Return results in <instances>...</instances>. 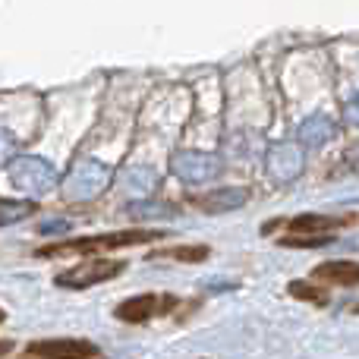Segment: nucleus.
Returning a JSON list of instances; mask_svg holds the SVG:
<instances>
[{"instance_id": "nucleus-1", "label": "nucleus", "mask_w": 359, "mask_h": 359, "mask_svg": "<svg viewBox=\"0 0 359 359\" xmlns=\"http://www.w3.org/2000/svg\"><path fill=\"white\" fill-rule=\"evenodd\" d=\"M164 230H114V233H98V236H79V240H67V243H54L48 249H38V255L50 259V255H69V252H107V249H123V246H136V243H155L164 240Z\"/></svg>"}, {"instance_id": "nucleus-4", "label": "nucleus", "mask_w": 359, "mask_h": 359, "mask_svg": "<svg viewBox=\"0 0 359 359\" xmlns=\"http://www.w3.org/2000/svg\"><path fill=\"white\" fill-rule=\"evenodd\" d=\"M170 170H174V177H180L183 183L205 186V183H211V180L221 177L224 164H221V158H217V155L186 149V151H177V155L170 158Z\"/></svg>"}, {"instance_id": "nucleus-14", "label": "nucleus", "mask_w": 359, "mask_h": 359, "mask_svg": "<svg viewBox=\"0 0 359 359\" xmlns=\"http://www.w3.org/2000/svg\"><path fill=\"white\" fill-rule=\"evenodd\" d=\"M35 215V202H19V198H0V227L19 224Z\"/></svg>"}, {"instance_id": "nucleus-3", "label": "nucleus", "mask_w": 359, "mask_h": 359, "mask_svg": "<svg viewBox=\"0 0 359 359\" xmlns=\"http://www.w3.org/2000/svg\"><path fill=\"white\" fill-rule=\"evenodd\" d=\"M10 183L19 192H29V196H44L60 183V174L50 161L35 155H19L10 161Z\"/></svg>"}, {"instance_id": "nucleus-6", "label": "nucleus", "mask_w": 359, "mask_h": 359, "mask_svg": "<svg viewBox=\"0 0 359 359\" xmlns=\"http://www.w3.org/2000/svg\"><path fill=\"white\" fill-rule=\"evenodd\" d=\"M265 170L274 183H293L303 174V149L297 142H274L265 155Z\"/></svg>"}, {"instance_id": "nucleus-8", "label": "nucleus", "mask_w": 359, "mask_h": 359, "mask_svg": "<svg viewBox=\"0 0 359 359\" xmlns=\"http://www.w3.org/2000/svg\"><path fill=\"white\" fill-rule=\"evenodd\" d=\"M177 306V297H155V293H142V297H130L117 306L114 316L126 325H142L149 322L155 312H170Z\"/></svg>"}, {"instance_id": "nucleus-23", "label": "nucleus", "mask_w": 359, "mask_h": 359, "mask_svg": "<svg viewBox=\"0 0 359 359\" xmlns=\"http://www.w3.org/2000/svg\"><path fill=\"white\" fill-rule=\"evenodd\" d=\"M10 350H13V341H0V359L10 353Z\"/></svg>"}, {"instance_id": "nucleus-16", "label": "nucleus", "mask_w": 359, "mask_h": 359, "mask_svg": "<svg viewBox=\"0 0 359 359\" xmlns=\"http://www.w3.org/2000/svg\"><path fill=\"white\" fill-rule=\"evenodd\" d=\"M287 293H290V297H297V299H306V303H316V306L328 303V293L318 290L316 284H306V280H290Z\"/></svg>"}, {"instance_id": "nucleus-19", "label": "nucleus", "mask_w": 359, "mask_h": 359, "mask_svg": "<svg viewBox=\"0 0 359 359\" xmlns=\"http://www.w3.org/2000/svg\"><path fill=\"white\" fill-rule=\"evenodd\" d=\"M168 255H174V259H180V262H202V259H208V249L205 246H180Z\"/></svg>"}, {"instance_id": "nucleus-24", "label": "nucleus", "mask_w": 359, "mask_h": 359, "mask_svg": "<svg viewBox=\"0 0 359 359\" xmlns=\"http://www.w3.org/2000/svg\"><path fill=\"white\" fill-rule=\"evenodd\" d=\"M4 318H6V312H4V309H0V325H4Z\"/></svg>"}, {"instance_id": "nucleus-15", "label": "nucleus", "mask_w": 359, "mask_h": 359, "mask_svg": "<svg viewBox=\"0 0 359 359\" xmlns=\"http://www.w3.org/2000/svg\"><path fill=\"white\" fill-rule=\"evenodd\" d=\"M130 217H174L177 208L170 202H151V198H139V202L126 205Z\"/></svg>"}, {"instance_id": "nucleus-25", "label": "nucleus", "mask_w": 359, "mask_h": 359, "mask_svg": "<svg viewBox=\"0 0 359 359\" xmlns=\"http://www.w3.org/2000/svg\"><path fill=\"white\" fill-rule=\"evenodd\" d=\"M353 312H359V303H356V306H353Z\"/></svg>"}, {"instance_id": "nucleus-13", "label": "nucleus", "mask_w": 359, "mask_h": 359, "mask_svg": "<svg viewBox=\"0 0 359 359\" xmlns=\"http://www.w3.org/2000/svg\"><path fill=\"white\" fill-rule=\"evenodd\" d=\"M158 180L161 177H158V170H151V168H130L123 177H120V183H123L130 192H142L145 196V192H151L158 186Z\"/></svg>"}, {"instance_id": "nucleus-9", "label": "nucleus", "mask_w": 359, "mask_h": 359, "mask_svg": "<svg viewBox=\"0 0 359 359\" xmlns=\"http://www.w3.org/2000/svg\"><path fill=\"white\" fill-rule=\"evenodd\" d=\"M334 136H337V123L328 114H312V117H306L297 133V139L303 145H309V149H322V145H328Z\"/></svg>"}, {"instance_id": "nucleus-7", "label": "nucleus", "mask_w": 359, "mask_h": 359, "mask_svg": "<svg viewBox=\"0 0 359 359\" xmlns=\"http://www.w3.org/2000/svg\"><path fill=\"white\" fill-rule=\"evenodd\" d=\"M32 359H98V347L92 341H76V337H50V341L29 344Z\"/></svg>"}, {"instance_id": "nucleus-21", "label": "nucleus", "mask_w": 359, "mask_h": 359, "mask_svg": "<svg viewBox=\"0 0 359 359\" xmlns=\"http://www.w3.org/2000/svg\"><path fill=\"white\" fill-rule=\"evenodd\" d=\"M344 120H347L350 126H359V92L344 104Z\"/></svg>"}, {"instance_id": "nucleus-18", "label": "nucleus", "mask_w": 359, "mask_h": 359, "mask_svg": "<svg viewBox=\"0 0 359 359\" xmlns=\"http://www.w3.org/2000/svg\"><path fill=\"white\" fill-rule=\"evenodd\" d=\"M16 145H19L16 136L0 126V168H10V161L16 158Z\"/></svg>"}, {"instance_id": "nucleus-5", "label": "nucleus", "mask_w": 359, "mask_h": 359, "mask_svg": "<svg viewBox=\"0 0 359 359\" xmlns=\"http://www.w3.org/2000/svg\"><path fill=\"white\" fill-rule=\"evenodd\" d=\"M123 268H126L123 262L92 259V262H82V265H76V268H69V271L57 274V287H67V290H86V287L114 280L120 271H123Z\"/></svg>"}, {"instance_id": "nucleus-17", "label": "nucleus", "mask_w": 359, "mask_h": 359, "mask_svg": "<svg viewBox=\"0 0 359 359\" xmlns=\"http://www.w3.org/2000/svg\"><path fill=\"white\" fill-rule=\"evenodd\" d=\"M334 236L331 233H318V236H284V246H293V249H322V246H331Z\"/></svg>"}, {"instance_id": "nucleus-11", "label": "nucleus", "mask_w": 359, "mask_h": 359, "mask_svg": "<svg viewBox=\"0 0 359 359\" xmlns=\"http://www.w3.org/2000/svg\"><path fill=\"white\" fill-rule=\"evenodd\" d=\"M196 205L202 211H211V215L236 211V208L246 205V189H233V186H227V189H215V192H208V196L196 198Z\"/></svg>"}, {"instance_id": "nucleus-10", "label": "nucleus", "mask_w": 359, "mask_h": 359, "mask_svg": "<svg viewBox=\"0 0 359 359\" xmlns=\"http://www.w3.org/2000/svg\"><path fill=\"white\" fill-rule=\"evenodd\" d=\"M312 278L325 280V284H337V287H359V262H350V259L322 262L312 271Z\"/></svg>"}, {"instance_id": "nucleus-20", "label": "nucleus", "mask_w": 359, "mask_h": 359, "mask_svg": "<svg viewBox=\"0 0 359 359\" xmlns=\"http://www.w3.org/2000/svg\"><path fill=\"white\" fill-rule=\"evenodd\" d=\"M67 230H69V221H63V217H50V221H41V224H38V233H41V236L67 233Z\"/></svg>"}, {"instance_id": "nucleus-2", "label": "nucleus", "mask_w": 359, "mask_h": 359, "mask_svg": "<svg viewBox=\"0 0 359 359\" xmlns=\"http://www.w3.org/2000/svg\"><path fill=\"white\" fill-rule=\"evenodd\" d=\"M111 183H114V170L107 164L95 161V158H86V161L73 164V170L63 180V192L73 202H88V198H98Z\"/></svg>"}, {"instance_id": "nucleus-22", "label": "nucleus", "mask_w": 359, "mask_h": 359, "mask_svg": "<svg viewBox=\"0 0 359 359\" xmlns=\"http://www.w3.org/2000/svg\"><path fill=\"white\" fill-rule=\"evenodd\" d=\"M344 164H347L350 174H359V145H353V149L344 155Z\"/></svg>"}, {"instance_id": "nucleus-12", "label": "nucleus", "mask_w": 359, "mask_h": 359, "mask_svg": "<svg viewBox=\"0 0 359 359\" xmlns=\"http://www.w3.org/2000/svg\"><path fill=\"white\" fill-rule=\"evenodd\" d=\"M341 217H325V215H299L290 221V236H318L325 230L337 227Z\"/></svg>"}]
</instances>
